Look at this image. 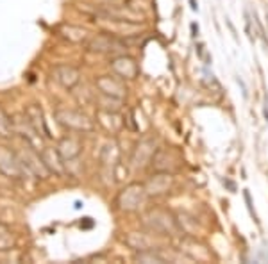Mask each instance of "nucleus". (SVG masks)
<instances>
[{"instance_id": "nucleus-1", "label": "nucleus", "mask_w": 268, "mask_h": 264, "mask_svg": "<svg viewBox=\"0 0 268 264\" xmlns=\"http://www.w3.org/2000/svg\"><path fill=\"white\" fill-rule=\"evenodd\" d=\"M245 200H247V205H249V211H251V214L256 220V214H254V211H252V202H251V195H249V191H245Z\"/></svg>"}, {"instance_id": "nucleus-2", "label": "nucleus", "mask_w": 268, "mask_h": 264, "mask_svg": "<svg viewBox=\"0 0 268 264\" xmlns=\"http://www.w3.org/2000/svg\"><path fill=\"white\" fill-rule=\"evenodd\" d=\"M189 5H191V9H193V11H198V4H197V0H189Z\"/></svg>"}, {"instance_id": "nucleus-3", "label": "nucleus", "mask_w": 268, "mask_h": 264, "mask_svg": "<svg viewBox=\"0 0 268 264\" xmlns=\"http://www.w3.org/2000/svg\"><path fill=\"white\" fill-rule=\"evenodd\" d=\"M191 30H193V36H197V34H198V27L195 25V23H191Z\"/></svg>"}, {"instance_id": "nucleus-4", "label": "nucleus", "mask_w": 268, "mask_h": 264, "mask_svg": "<svg viewBox=\"0 0 268 264\" xmlns=\"http://www.w3.org/2000/svg\"><path fill=\"white\" fill-rule=\"evenodd\" d=\"M267 20H268V18H267Z\"/></svg>"}]
</instances>
